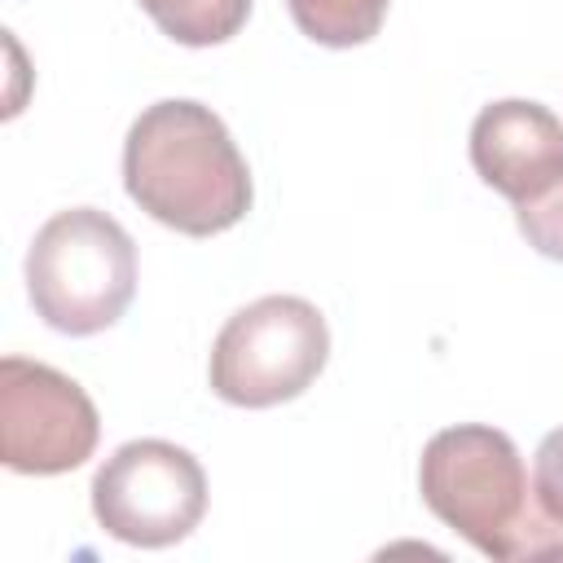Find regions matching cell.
Wrapping results in <instances>:
<instances>
[{
    "label": "cell",
    "instance_id": "5b68a950",
    "mask_svg": "<svg viewBox=\"0 0 563 563\" xmlns=\"http://www.w3.org/2000/svg\"><path fill=\"white\" fill-rule=\"evenodd\" d=\"M202 510L207 475L172 440H128L92 475V515L123 545H176L198 528Z\"/></svg>",
    "mask_w": 563,
    "mask_h": 563
},
{
    "label": "cell",
    "instance_id": "ba28073f",
    "mask_svg": "<svg viewBox=\"0 0 563 563\" xmlns=\"http://www.w3.org/2000/svg\"><path fill=\"white\" fill-rule=\"evenodd\" d=\"M163 35L189 48L224 44L246 26L251 0H136Z\"/></svg>",
    "mask_w": 563,
    "mask_h": 563
},
{
    "label": "cell",
    "instance_id": "277c9868",
    "mask_svg": "<svg viewBox=\"0 0 563 563\" xmlns=\"http://www.w3.org/2000/svg\"><path fill=\"white\" fill-rule=\"evenodd\" d=\"M330 361V325L299 295H264L238 308L211 343V391L238 409H273L303 396Z\"/></svg>",
    "mask_w": 563,
    "mask_h": 563
},
{
    "label": "cell",
    "instance_id": "8fae6325",
    "mask_svg": "<svg viewBox=\"0 0 563 563\" xmlns=\"http://www.w3.org/2000/svg\"><path fill=\"white\" fill-rule=\"evenodd\" d=\"M532 493H537V506L563 528V427H554V431L537 444Z\"/></svg>",
    "mask_w": 563,
    "mask_h": 563
},
{
    "label": "cell",
    "instance_id": "9c48e42d",
    "mask_svg": "<svg viewBox=\"0 0 563 563\" xmlns=\"http://www.w3.org/2000/svg\"><path fill=\"white\" fill-rule=\"evenodd\" d=\"M295 26L325 48H352L378 35L391 0H286Z\"/></svg>",
    "mask_w": 563,
    "mask_h": 563
},
{
    "label": "cell",
    "instance_id": "6da1fadb",
    "mask_svg": "<svg viewBox=\"0 0 563 563\" xmlns=\"http://www.w3.org/2000/svg\"><path fill=\"white\" fill-rule=\"evenodd\" d=\"M128 198L158 224L211 238L251 211V172L224 119L189 97L154 101L123 141Z\"/></svg>",
    "mask_w": 563,
    "mask_h": 563
},
{
    "label": "cell",
    "instance_id": "30bf717a",
    "mask_svg": "<svg viewBox=\"0 0 563 563\" xmlns=\"http://www.w3.org/2000/svg\"><path fill=\"white\" fill-rule=\"evenodd\" d=\"M515 220L528 246H537L545 260H563V172L532 198L515 202Z\"/></svg>",
    "mask_w": 563,
    "mask_h": 563
},
{
    "label": "cell",
    "instance_id": "8992f818",
    "mask_svg": "<svg viewBox=\"0 0 563 563\" xmlns=\"http://www.w3.org/2000/svg\"><path fill=\"white\" fill-rule=\"evenodd\" d=\"M101 418L88 391L40 361H0V453L18 475H62L92 457Z\"/></svg>",
    "mask_w": 563,
    "mask_h": 563
},
{
    "label": "cell",
    "instance_id": "7a4b0ae2",
    "mask_svg": "<svg viewBox=\"0 0 563 563\" xmlns=\"http://www.w3.org/2000/svg\"><path fill=\"white\" fill-rule=\"evenodd\" d=\"M418 488L435 519L501 563L563 554V528L537 506L515 440L484 422L444 427L427 440Z\"/></svg>",
    "mask_w": 563,
    "mask_h": 563
},
{
    "label": "cell",
    "instance_id": "3957f363",
    "mask_svg": "<svg viewBox=\"0 0 563 563\" xmlns=\"http://www.w3.org/2000/svg\"><path fill=\"white\" fill-rule=\"evenodd\" d=\"M26 295L35 317L62 334L110 330L136 295V242L97 207L57 211L31 238Z\"/></svg>",
    "mask_w": 563,
    "mask_h": 563
},
{
    "label": "cell",
    "instance_id": "52a82bcc",
    "mask_svg": "<svg viewBox=\"0 0 563 563\" xmlns=\"http://www.w3.org/2000/svg\"><path fill=\"white\" fill-rule=\"evenodd\" d=\"M471 163L488 189L523 202L563 172V119L541 101H493L471 123Z\"/></svg>",
    "mask_w": 563,
    "mask_h": 563
}]
</instances>
